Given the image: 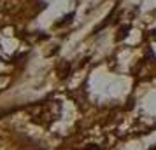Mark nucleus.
Returning a JSON list of instances; mask_svg holds the SVG:
<instances>
[{
    "mask_svg": "<svg viewBox=\"0 0 156 150\" xmlns=\"http://www.w3.org/2000/svg\"><path fill=\"white\" fill-rule=\"evenodd\" d=\"M149 150H156V145H153V147H151V148H149Z\"/></svg>",
    "mask_w": 156,
    "mask_h": 150,
    "instance_id": "423d86ee",
    "label": "nucleus"
},
{
    "mask_svg": "<svg viewBox=\"0 0 156 150\" xmlns=\"http://www.w3.org/2000/svg\"><path fill=\"white\" fill-rule=\"evenodd\" d=\"M151 37H153V38L156 40V30H153V32H151Z\"/></svg>",
    "mask_w": 156,
    "mask_h": 150,
    "instance_id": "39448f33",
    "label": "nucleus"
},
{
    "mask_svg": "<svg viewBox=\"0 0 156 150\" xmlns=\"http://www.w3.org/2000/svg\"><path fill=\"white\" fill-rule=\"evenodd\" d=\"M58 114H60V105L58 101H49V103H42L37 107V112L32 114L34 121L39 122V124H49L55 119H58Z\"/></svg>",
    "mask_w": 156,
    "mask_h": 150,
    "instance_id": "f257e3e1",
    "label": "nucleus"
},
{
    "mask_svg": "<svg viewBox=\"0 0 156 150\" xmlns=\"http://www.w3.org/2000/svg\"><path fill=\"white\" fill-rule=\"evenodd\" d=\"M128 30H130V26H125V28H121V30H119V35H118V40H119V38H123V37L126 35V33H128Z\"/></svg>",
    "mask_w": 156,
    "mask_h": 150,
    "instance_id": "7ed1b4c3",
    "label": "nucleus"
},
{
    "mask_svg": "<svg viewBox=\"0 0 156 150\" xmlns=\"http://www.w3.org/2000/svg\"><path fill=\"white\" fill-rule=\"evenodd\" d=\"M72 18H74V12H72V14H69V16H65V18H63V21L56 23V26H62V25H65V23H69V21L72 19Z\"/></svg>",
    "mask_w": 156,
    "mask_h": 150,
    "instance_id": "f03ea898",
    "label": "nucleus"
},
{
    "mask_svg": "<svg viewBox=\"0 0 156 150\" xmlns=\"http://www.w3.org/2000/svg\"><path fill=\"white\" fill-rule=\"evenodd\" d=\"M83 150H100L98 145H88V147H84Z\"/></svg>",
    "mask_w": 156,
    "mask_h": 150,
    "instance_id": "20e7f679",
    "label": "nucleus"
}]
</instances>
